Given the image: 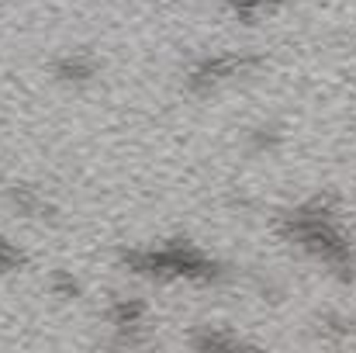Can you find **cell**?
<instances>
[{
	"mask_svg": "<svg viewBox=\"0 0 356 353\" xmlns=\"http://www.w3.org/2000/svg\"><path fill=\"white\" fill-rule=\"evenodd\" d=\"M24 263H28L24 249H21L14 239H7V235L0 233V277H7V274H17Z\"/></svg>",
	"mask_w": 356,
	"mask_h": 353,
	"instance_id": "obj_9",
	"label": "cell"
},
{
	"mask_svg": "<svg viewBox=\"0 0 356 353\" xmlns=\"http://www.w3.org/2000/svg\"><path fill=\"white\" fill-rule=\"evenodd\" d=\"M121 267L149 281H184L194 288H215L229 277V267L204 253L191 239H170L163 246H131L121 249Z\"/></svg>",
	"mask_w": 356,
	"mask_h": 353,
	"instance_id": "obj_2",
	"label": "cell"
},
{
	"mask_svg": "<svg viewBox=\"0 0 356 353\" xmlns=\"http://www.w3.org/2000/svg\"><path fill=\"white\" fill-rule=\"evenodd\" d=\"M191 347H197V350H238V347H245V340L238 333H225V329L204 326L201 333L191 336Z\"/></svg>",
	"mask_w": 356,
	"mask_h": 353,
	"instance_id": "obj_8",
	"label": "cell"
},
{
	"mask_svg": "<svg viewBox=\"0 0 356 353\" xmlns=\"http://www.w3.org/2000/svg\"><path fill=\"white\" fill-rule=\"evenodd\" d=\"M280 142H284V132H280L277 125H259V128L249 132V146H252L256 152H270V149H277Z\"/></svg>",
	"mask_w": 356,
	"mask_h": 353,
	"instance_id": "obj_11",
	"label": "cell"
},
{
	"mask_svg": "<svg viewBox=\"0 0 356 353\" xmlns=\"http://www.w3.org/2000/svg\"><path fill=\"white\" fill-rule=\"evenodd\" d=\"M7 201H10V208H14L17 215H24V219H52V215H56V205H52L38 187H31V184H14V187H7Z\"/></svg>",
	"mask_w": 356,
	"mask_h": 353,
	"instance_id": "obj_6",
	"label": "cell"
},
{
	"mask_svg": "<svg viewBox=\"0 0 356 353\" xmlns=\"http://www.w3.org/2000/svg\"><path fill=\"white\" fill-rule=\"evenodd\" d=\"M287 3H294V0H225L229 14L236 21H242V24H256L259 17H266V14L287 7Z\"/></svg>",
	"mask_w": 356,
	"mask_h": 353,
	"instance_id": "obj_7",
	"label": "cell"
},
{
	"mask_svg": "<svg viewBox=\"0 0 356 353\" xmlns=\"http://www.w3.org/2000/svg\"><path fill=\"white\" fill-rule=\"evenodd\" d=\"M322 329L332 333L336 340H343V336L353 333V319H350V315H339V312H329V315L322 319Z\"/></svg>",
	"mask_w": 356,
	"mask_h": 353,
	"instance_id": "obj_12",
	"label": "cell"
},
{
	"mask_svg": "<svg viewBox=\"0 0 356 353\" xmlns=\"http://www.w3.org/2000/svg\"><path fill=\"white\" fill-rule=\"evenodd\" d=\"M52 77L63 87H90L101 77V59L90 49H66L52 59Z\"/></svg>",
	"mask_w": 356,
	"mask_h": 353,
	"instance_id": "obj_5",
	"label": "cell"
},
{
	"mask_svg": "<svg viewBox=\"0 0 356 353\" xmlns=\"http://www.w3.org/2000/svg\"><path fill=\"white\" fill-rule=\"evenodd\" d=\"M49 291H52L56 298H63V301H73V298H80L83 284L73 277V270H52V277H49Z\"/></svg>",
	"mask_w": 356,
	"mask_h": 353,
	"instance_id": "obj_10",
	"label": "cell"
},
{
	"mask_svg": "<svg viewBox=\"0 0 356 353\" xmlns=\"http://www.w3.org/2000/svg\"><path fill=\"white\" fill-rule=\"evenodd\" d=\"M280 235L305 249L308 256H315L318 263H325L339 281H353L356 277V249L350 242V233L343 229L332 198H312L298 208H291L280 219Z\"/></svg>",
	"mask_w": 356,
	"mask_h": 353,
	"instance_id": "obj_1",
	"label": "cell"
},
{
	"mask_svg": "<svg viewBox=\"0 0 356 353\" xmlns=\"http://www.w3.org/2000/svg\"><path fill=\"white\" fill-rule=\"evenodd\" d=\"M104 315H108V326H111L118 347H138V343H142L145 322H149V305H145L142 298L118 295V298L108 305Z\"/></svg>",
	"mask_w": 356,
	"mask_h": 353,
	"instance_id": "obj_4",
	"label": "cell"
},
{
	"mask_svg": "<svg viewBox=\"0 0 356 353\" xmlns=\"http://www.w3.org/2000/svg\"><path fill=\"white\" fill-rule=\"evenodd\" d=\"M263 66V56L256 52H215V56H201L187 66L184 73V87L194 97H211L215 91L252 77Z\"/></svg>",
	"mask_w": 356,
	"mask_h": 353,
	"instance_id": "obj_3",
	"label": "cell"
}]
</instances>
